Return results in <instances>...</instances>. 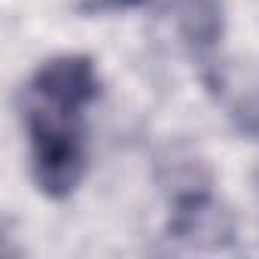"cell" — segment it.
<instances>
[{
	"mask_svg": "<svg viewBox=\"0 0 259 259\" xmlns=\"http://www.w3.org/2000/svg\"><path fill=\"white\" fill-rule=\"evenodd\" d=\"M101 95V76L89 55H55L43 61L25 92L22 119L31 144V177L37 189L61 201L85 174V110Z\"/></svg>",
	"mask_w": 259,
	"mask_h": 259,
	"instance_id": "6da1fadb",
	"label": "cell"
},
{
	"mask_svg": "<svg viewBox=\"0 0 259 259\" xmlns=\"http://www.w3.org/2000/svg\"><path fill=\"white\" fill-rule=\"evenodd\" d=\"M235 223L223 204L213 201L210 186L189 189L174 195L171 213V235L189 247H223L232 241Z\"/></svg>",
	"mask_w": 259,
	"mask_h": 259,
	"instance_id": "7a4b0ae2",
	"label": "cell"
},
{
	"mask_svg": "<svg viewBox=\"0 0 259 259\" xmlns=\"http://www.w3.org/2000/svg\"><path fill=\"white\" fill-rule=\"evenodd\" d=\"M171 22L180 40L195 55H210L226 34V16L220 0H174Z\"/></svg>",
	"mask_w": 259,
	"mask_h": 259,
	"instance_id": "3957f363",
	"label": "cell"
},
{
	"mask_svg": "<svg viewBox=\"0 0 259 259\" xmlns=\"http://www.w3.org/2000/svg\"><path fill=\"white\" fill-rule=\"evenodd\" d=\"M147 0H89V10H110V13H119V10H138L144 7Z\"/></svg>",
	"mask_w": 259,
	"mask_h": 259,
	"instance_id": "277c9868",
	"label": "cell"
}]
</instances>
